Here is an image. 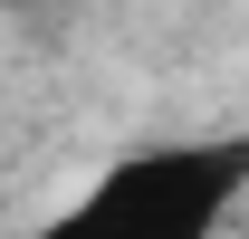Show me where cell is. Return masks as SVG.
I'll return each mask as SVG.
<instances>
[{
  "instance_id": "cell-1",
  "label": "cell",
  "mask_w": 249,
  "mask_h": 239,
  "mask_svg": "<svg viewBox=\"0 0 249 239\" xmlns=\"http://www.w3.org/2000/svg\"><path fill=\"white\" fill-rule=\"evenodd\" d=\"M240 201H249L240 134H163L96 163L29 239H230Z\"/></svg>"
}]
</instances>
